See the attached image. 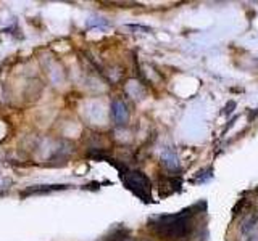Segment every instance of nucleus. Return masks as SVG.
<instances>
[{
	"mask_svg": "<svg viewBox=\"0 0 258 241\" xmlns=\"http://www.w3.org/2000/svg\"><path fill=\"white\" fill-rule=\"evenodd\" d=\"M119 172H121V179H123L124 185L131 190L134 195L139 196L142 201L149 203L152 199L150 196V182L149 179L145 177L142 172H137V171H127V169L118 166Z\"/></svg>",
	"mask_w": 258,
	"mask_h": 241,
	"instance_id": "obj_2",
	"label": "nucleus"
},
{
	"mask_svg": "<svg viewBox=\"0 0 258 241\" xmlns=\"http://www.w3.org/2000/svg\"><path fill=\"white\" fill-rule=\"evenodd\" d=\"M192 209H185V211L174 214V215H163V217H157L155 222L157 225L153 227L157 228L158 233L165 235L166 238H173V239H179L185 238L192 231V217L194 212H190Z\"/></svg>",
	"mask_w": 258,
	"mask_h": 241,
	"instance_id": "obj_1",
	"label": "nucleus"
}]
</instances>
